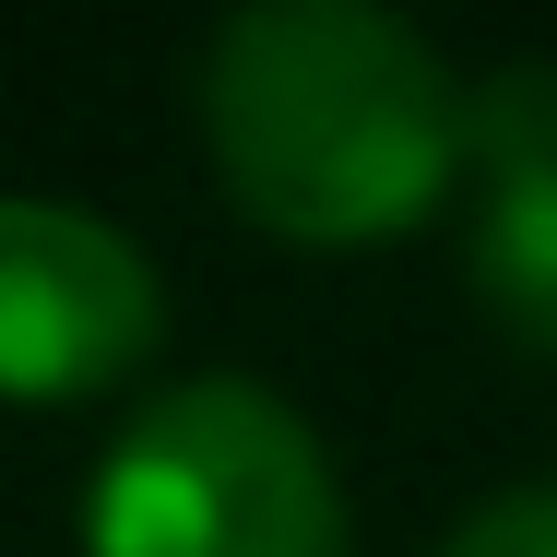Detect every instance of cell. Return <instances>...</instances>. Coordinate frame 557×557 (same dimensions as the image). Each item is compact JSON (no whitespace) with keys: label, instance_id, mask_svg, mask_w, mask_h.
I'll return each instance as SVG.
<instances>
[{"label":"cell","instance_id":"cell-1","mask_svg":"<svg viewBox=\"0 0 557 557\" xmlns=\"http://www.w3.org/2000/svg\"><path fill=\"white\" fill-rule=\"evenodd\" d=\"M225 190L285 237H392L474 154V96L380 0H261L202 60Z\"/></svg>","mask_w":557,"mask_h":557},{"label":"cell","instance_id":"cell-2","mask_svg":"<svg viewBox=\"0 0 557 557\" xmlns=\"http://www.w3.org/2000/svg\"><path fill=\"white\" fill-rule=\"evenodd\" d=\"M84 557H344V486L261 380H178L119 428Z\"/></svg>","mask_w":557,"mask_h":557},{"label":"cell","instance_id":"cell-3","mask_svg":"<svg viewBox=\"0 0 557 557\" xmlns=\"http://www.w3.org/2000/svg\"><path fill=\"white\" fill-rule=\"evenodd\" d=\"M166 333L154 261L72 202H0V392L60 404L143 368Z\"/></svg>","mask_w":557,"mask_h":557},{"label":"cell","instance_id":"cell-4","mask_svg":"<svg viewBox=\"0 0 557 557\" xmlns=\"http://www.w3.org/2000/svg\"><path fill=\"white\" fill-rule=\"evenodd\" d=\"M474 285L510 333L557 356V166H510L474 202Z\"/></svg>","mask_w":557,"mask_h":557},{"label":"cell","instance_id":"cell-5","mask_svg":"<svg viewBox=\"0 0 557 557\" xmlns=\"http://www.w3.org/2000/svg\"><path fill=\"white\" fill-rule=\"evenodd\" d=\"M474 154H486V178L557 166V72H498L474 96Z\"/></svg>","mask_w":557,"mask_h":557},{"label":"cell","instance_id":"cell-6","mask_svg":"<svg viewBox=\"0 0 557 557\" xmlns=\"http://www.w3.org/2000/svg\"><path fill=\"white\" fill-rule=\"evenodd\" d=\"M440 557H557V486H510V498H486Z\"/></svg>","mask_w":557,"mask_h":557}]
</instances>
